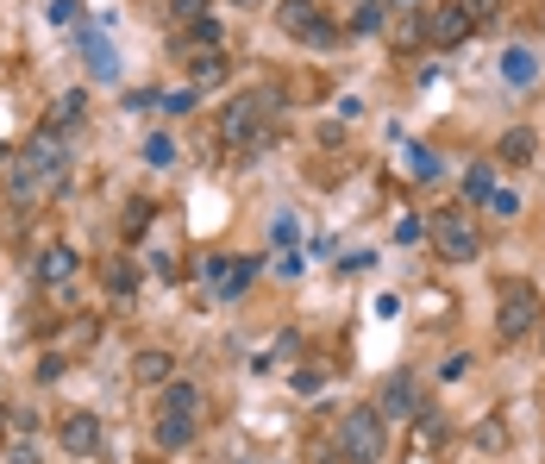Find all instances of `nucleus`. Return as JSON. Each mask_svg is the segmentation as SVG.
<instances>
[{
    "instance_id": "f257e3e1",
    "label": "nucleus",
    "mask_w": 545,
    "mask_h": 464,
    "mask_svg": "<svg viewBox=\"0 0 545 464\" xmlns=\"http://www.w3.org/2000/svg\"><path fill=\"white\" fill-rule=\"evenodd\" d=\"M63 164H69V157H63V138H57V132H38L32 151L19 157V164H7V170H13V201H19V207L51 201V195L63 189Z\"/></svg>"
},
{
    "instance_id": "39448f33",
    "label": "nucleus",
    "mask_w": 545,
    "mask_h": 464,
    "mask_svg": "<svg viewBox=\"0 0 545 464\" xmlns=\"http://www.w3.org/2000/svg\"><path fill=\"white\" fill-rule=\"evenodd\" d=\"M251 276H257V258H239V251H213V258H201V283L220 301H239L251 289Z\"/></svg>"
},
{
    "instance_id": "4468645a",
    "label": "nucleus",
    "mask_w": 545,
    "mask_h": 464,
    "mask_svg": "<svg viewBox=\"0 0 545 464\" xmlns=\"http://www.w3.org/2000/svg\"><path fill=\"white\" fill-rule=\"evenodd\" d=\"M82 57L94 63V76H101V82H120V57H113V44L101 32H82Z\"/></svg>"
},
{
    "instance_id": "6e6552de",
    "label": "nucleus",
    "mask_w": 545,
    "mask_h": 464,
    "mask_svg": "<svg viewBox=\"0 0 545 464\" xmlns=\"http://www.w3.org/2000/svg\"><path fill=\"white\" fill-rule=\"evenodd\" d=\"M470 38V19L458 13V0H445V7H426V44H439V51H452V44Z\"/></svg>"
},
{
    "instance_id": "412c9836",
    "label": "nucleus",
    "mask_w": 545,
    "mask_h": 464,
    "mask_svg": "<svg viewBox=\"0 0 545 464\" xmlns=\"http://www.w3.org/2000/svg\"><path fill=\"white\" fill-rule=\"evenodd\" d=\"M401 151H408V176H414V182H433V176H439V157L426 151V145H401Z\"/></svg>"
},
{
    "instance_id": "c9c22d12",
    "label": "nucleus",
    "mask_w": 545,
    "mask_h": 464,
    "mask_svg": "<svg viewBox=\"0 0 545 464\" xmlns=\"http://www.w3.org/2000/svg\"><path fill=\"white\" fill-rule=\"evenodd\" d=\"M0 164H7V145H0Z\"/></svg>"
},
{
    "instance_id": "dca6fc26",
    "label": "nucleus",
    "mask_w": 545,
    "mask_h": 464,
    "mask_svg": "<svg viewBox=\"0 0 545 464\" xmlns=\"http://www.w3.org/2000/svg\"><path fill=\"white\" fill-rule=\"evenodd\" d=\"M132 377H138V383H170V377H176V358L151 345V352H138V358H132Z\"/></svg>"
},
{
    "instance_id": "f3484780",
    "label": "nucleus",
    "mask_w": 545,
    "mask_h": 464,
    "mask_svg": "<svg viewBox=\"0 0 545 464\" xmlns=\"http://www.w3.org/2000/svg\"><path fill=\"white\" fill-rule=\"evenodd\" d=\"M539 76V57L527 51V44H514V51H502V82H514V88H527Z\"/></svg>"
},
{
    "instance_id": "9b49d317",
    "label": "nucleus",
    "mask_w": 545,
    "mask_h": 464,
    "mask_svg": "<svg viewBox=\"0 0 545 464\" xmlns=\"http://www.w3.org/2000/svg\"><path fill=\"white\" fill-rule=\"evenodd\" d=\"M376 414L414 421V414H420V389H414V377H389V383H383V402H376Z\"/></svg>"
},
{
    "instance_id": "72a5a7b5",
    "label": "nucleus",
    "mask_w": 545,
    "mask_h": 464,
    "mask_svg": "<svg viewBox=\"0 0 545 464\" xmlns=\"http://www.w3.org/2000/svg\"><path fill=\"white\" fill-rule=\"evenodd\" d=\"M13 464H38V458H32V452H13Z\"/></svg>"
},
{
    "instance_id": "0eeeda50",
    "label": "nucleus",
    "mask_w": 545,
    "mask_h": 464,
    "mask_svg": "<svg viewBox=\"0 0 545 464\" xmlns=\"http://www.w3.org/2000/svg\"><path fill=\"white\" fill-rule=\"evenodd\" d=\"M276 19H282V32L301 38V44H320V51H326V44H339V26L320 13V0H282Z\"/></svg>"
},
{
    "instance_id": "4be33fe9",
    "label": "nucleus",
    "mask_w": 545,
    "mask_h": 464,
    "mask_svg": "<svg viewBox=\"0 0 545 464\" xmlns=\"http://www.w3.org/2000/svg\"><path fill=\"white\" fill-rule=\"evenodd\" d=\"M145 164H151V170H170V164H176V145H170L163 132H151V138H145Z\"/></svg>"
},
{
    "instance_id": "20e7f679",
    "label": "nucleus",
    "mask_w": 545,
    "mask_h": 464,
    "mask_svg": "<svg viewBox=\"0 0 545 464\" xmlns=\"http://www.w3.org/2000/svg\"><path fill=\"white\" fill-rule=\"evenodd\" d=\"M433 245L445 264H477L483 258V226L464 214V207H445V214L433 220Z\"/></svg>"
},
{
    "instance_id": "5701e85b",
    "label": "nucleus",
    "mask_w": 545,
    "mask_h": 464,
    "mask_svg": "<svg viewBox=\"0 0 545 464\" xmlns=\"http://www.w3.org/2000/svg\"><path fill=\"white\" fill-rule=\"evenodd\" d=\"M458 13L470 19V32H477V26H489V19L502 13V0H458Z\"/></svg>"
},
{
    "instance_id": "2f4dec72",
    "label": "nucleus",
    "mask_w": 545,
    "mask_h": 464,
    "mask_svg": "<svg viewBox=\"0 0 545 464\" xmlns=\"http://www.w3.org/2000/svg\"><path fill=\"white\" fill-rule=\"evenodd\" d=\"M163 107H170V113H188V107H195V88H176V95H163Z\"/></svg>"
},
{
    "instance_id": "2eb2a0df",
    "label": "nucleus",
    "mask_w": 545,
    "mask_h": 464,
    "mask_svg": "<svg viewBox=\"0 0 545 464\" xmlns=\"http://www.w3.org/2000/svg\"><path fill=\"white\" fill-rule=\"evenodd\" d=\"M188 76H195V88H213V82H226V57L213 51V44H201V51H188Z\"/></svg>"
},
{
    "instance_id": "c85d7f7f",
    "label": "nucleus",
    "mask_w": 545,
    "mask_h": 464,
    "mask_svg": "<svg viewBox=\"0 0 545 464\" xmlns=\"http://www.w3.org/2000/svg\"><path fill=\"white\" fill-rule=\"evenodd\" d=\"M132 283H138L132 264H107V289H113V295H132Z\"/></svg>"
},
{
    "instance_id": "b1692460",
    "label": "nucleus",
    "mask_w": 545,
    "mask_h": 464,
    "mask_svg": "<svg viewBox=\"0 0 545 464\" xmlns=\"http://www.w3.org/2000/svg\"><path fill=\"white\" fill-rule=\"evenodd\" d=\"M464 195H470V201H489V195H495V170H489V164H477V170L464 176Z\"/></svg>"
},
{
    "instance_id": "7ed1b4c3",
    "label": "nucleus",
    "mask_w": 545,
    "mask_h": 464,
    "mask_svg": "<svg viewBox=\"0 0 545 464\" xmlns=\"http://www.w3.org/2000/svg\"><path fill=\"white\" fill-rule=\"evenodd\" d=\"M339 458L345 464H383V414L376 408H345L339 414Z\"/></svg>"
},
{
    "instance_id": "a211bd4d",
    "label": "nucleus",
    "mask_w": 545,
    "mask_h": 464,
    "mask_svg": "<svg viewBox=\"0 0 545 464\" xmlns=\"http://www.w3.org/2000/svg\"><path fill=\"white\" fill-rule=\"evenodd\" d=\"M82 113H88V95H82V88H69V95H57V107H51V126L57 132H76Z\"/></svg>"
},
{
    "instance_id": "aec40b11",
    "label": "nucleus",
    "mask_w": 545,
    "mask_h": 464,
    "mask_svg": "<svg viewBox=\"0 0 545 464\" xmlns=\"http://www.w3.org/2000/svg\"><path fill=\"white\" fill-rule=\"evenodd\" d=\"M389 26V0H364L358 19H351V32H383Z\"/></svg>"
},
{
    "instance_id": "c756f323",
    "label": "nucleus",
    "mask_w": 545,
    "mask_h": 464,
    "mask_svg": "<svg viewBox=\"0 0 545 464\" xmlns=\"http://www.w3.org/2000/svg\"><path fill=\"white\" fill-rule=\"evenodd\" d=\"M76 0H51V13H44V19H51V26H76Z\"/></svg>"
},
{
    "instance_id": "a878e982",
    "label": "nucleus",
    "mask_w": 545,
    "mask_h": 464,
    "mask_svg": "<svg viewBox=\"0 0 545 464\" xmlns=\"http://www.w3.org/2000/svg\"><path fill=\"white\" fill-rule=\"evenodd\" d=\"M270 239H276V251H289V245H301V220H295V214H276V226H270Z\"/></svg>"
},
{
    "instance_id": "ddd939ff",
    "label": "nucleus",
    "mask_w": 545,
    "mask_h": 464,
    "mask_svg": "<svg viewBox=\"0 0 545 464\" xmlns=\"http://www.w3.org/2000/svg\"><path fill=\"white\" fill-rule=\"evenodd\" d=\"M533 151H539V138L527 132V126H514V132H502V145H495V157H502L508 170H527L533 164Z\"/></svg>"
},
{
    "instance_id": "f03ea898",
    "label": "nucleus",
    "mask_w": 545,
    "mask_h": 464,
    "mask_svg": "<svg viewBox=\"0 0 545 464\" xmlns=\"http://www.w3.org/2000/svg\"><path fill=\"white\" fill-rule=\"evenodd\" d=\"M539 320H545L539 289H533V283H502V301H495V339L514 345V339H527Z\"/></svg>"
},
{
    "instance_id": "cd10ccee",
    "label": "nucleus",
    "mask_w": 545,
    "mask_h": 464,
    "mask_svg": "<svg viewBox=\"0 0 545 464\" xmlns=\"http://www.w3.org/2000/svg\"><path fill=\"white\" fill-rule=\"evenodd\" d=\"M489 214H495V220H514V214H520V195L495 189V195H489Z\"/></svg>"
},
{
    "instance_id": "423d86ee",
    "label": "nucleus",
    "mask_w": 545,
    "mask_h": 464,
    "mask_svg": "<svg viewBox=\"0 0 545 464\" xmlns=\"http://www.w3.org/2000/svg\"><path fill=\"white\" fill-rule=\"evenodd\" d=\"M220 138H226V151H257V145H264V95L232 101L220 113Z\"/></svg>"
},
{
    "instance_id": "9d476101",
    "label": "nucleus",
    "mask_w": 545,
    "mask_h": 464,
    "mask_svg": "<svg viewBox=\"0 0 545 464\" xmlns=\"http://www.w3.org/2000/svg\"><path fill=\"white\" fill-rule=\"evenodd\" d=\"M76 270H82V258L69 245H44L38 251V283L44 289H69V283H76Z\"/></svg>"
},
{
    "instance_id": "f8f14e48",
    "label": "nucleus",
    "mask_w": 545,
    "mask_h": 464,
    "mask_svg": "<svg viewBox=\"0 0 545 464\" xmlns=\"http://www.w3.org/2000/svg\"><path fill=\"white\" fill-rule=\"evenodd\" d=\"M163 414L201 421V389H195V383H182V377H170V383H163Z\"/></svg>"
},
{
    "instance_id": "7c9ffc66",
    "label": "nucleus",
    "mask_w": 545,
    "mask_h": 464,
    "mask_svg": "<svg viewBox=\"0 0 545 464\" xmlns=\"http://www.w3.org/2000/svg\"><path fill=\"white\" fill-rule=\"evenodd\" d=\"M276 276H301V245H289V251H276Z\"/></svg>"
},
{
    "instance_id": "1a4fd4ad",
    "label": "nucleus",
    "mask_w": 545,
    "mask_h": 464,
    "mask_svg": "<svg viewBox=\"0 0 545 464\" xmlns=\"http://www.w3.org/2000/svg\"><path fill=\"white\" fill-rule=\"evenodd\" d=\"M57 439H63V452H69V458H94V446H101V421L76 408V414H63Z\"/></svg>"
},
{
    "instance_id": "393cba45",
    "label": "nucleus",
    "mask_w": 545,
    "mask_h": 464,
    "mask_svg": "<svg viewBox=\"0 0 545 464\" xmlns=\"http://www.w3.org/2000/svg\"><path fill=\"white\" fill-rule=\"evenodd\" d=\"M151 220H157V207H151V201H132V207H126V239L151 232Z\"/></svg>"
},
{
    "instance_id": "473e14b6",
    "label": "nucleus",
    "mask_w": 545,
    "mask_h": 464,
    "mask_svg": "<svg viewBox=\"0 0 545 464\" xmlns=\"http://www.w3.org/2000/svg\"><path fill=\"white\" fill-rule=\"evenodd\" d=\"M464 370H470V358L458 352V358H445V364H439V377H445V383H458V377H464Z\"/></svg>"
},
{
    "instance_id": "bb28decb",
    "label": "nucleus",
    "mask_w": 545,
    "mask_h": 464,
    "mask_svg": "<svg viewBox=\"0 0 545 464\" xmlns=\"http://www.w3.org/2000/svg\"><path fill=\"white\" fill-rule=\"evenodd\" d=\"M170 13L182 19V26H201V19H207V0H170Z\"/></svg>"
},
{
    "instance_id": "f704fd0d",
    "label": "nucleus",
    "mask_w": 545,
    "mask_h": 464,
    "mask_svg": "<svg viewBox=\"0 0 545 464\" xmlns=\"http://www.w3.org/2000/svg\"><path fill=\"white\" fill-rule=\"evenodd\" d=\"M232 7H257V0H232Z\"/></svg>"
},
{
    "instance_id": "6ab92c4d",
    "label": "nucleus",
    "mask_w": 545,
    "mask_h": 464,
    "mask_svg": "<svg viewBox=\"0 0 545 464\" xmlns=\"http://www.w3.org/2000/svg\"><path fill=\"white\" fill-rule=\"evenodd\" d=\"M195 427H201V421H182V414H163V421H157V446H170V452H176V446H188V439H195Z\"/></svg>"
}]
</instances>
